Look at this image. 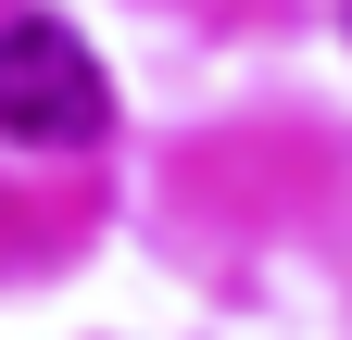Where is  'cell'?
Here are the masks:
<instances>
[{"label": "cell", "mask_w": 352, "mask_h": 340, "mask_svg": "<svg viewBox=\"0 0 352 340\" xmlns=\"http://www.w3.org/2000/svg\"><path fill=\"white\" fill-rule=\"evenodd\" d=\"M101 126H113V89H101V63H88V38L51 25V13H13L0 25V139L88 151Z\"/></svg>", "instance_id": "1"}]
</instances>
